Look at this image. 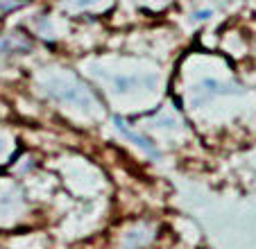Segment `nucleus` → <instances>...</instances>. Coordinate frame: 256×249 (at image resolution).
<instances>
[{
  "label": "nucleus",
  "instance_id": "nucleus-1",
  "mask_svg": "<svg viewBox=\"0 0 256 249\" xmlns=\"http://www.w3.org/2000/svg\"><path fill=\"white\" fill-rule=\"evenodd\" d=\"M93 75L100 77L104 82L112 96L118 98H127L132 93H138V91H154L159 86V72L154 70H143V72H136V70H93Z\"/></svg>",
  "mask_w": 256,
  "mask_h": 249
},
{
  "label": "nucleus",
  "instance_id": "nucleus-2",
  "mask_svg": "<svg viewBox=\"0 0 256 249\" xmlns=\"http://www.w3.org/2000/svg\"><path fill=\"white\" fill-rule=\"evenodd\" d=\"M44 91L46 96H50L54 102L64 106H78V109H88L93 106V96L88 93V88L84 84H80L78 80L72 77H50L48 82L44 84Z\"/></svg>",
  "mask_w": 256,
  "mask_h": 249
},
{
  "label": "nucleus",
  "instance_id": "nucleus-3",
  "mask_svg": "<svg viewBox=\"0 0 256 249\" xmlns=\"http://www.w3.org/2000/svg\"><path fill=\"white\" fill-rule=\"evenodd\" d=\"M112 122H114V130H116L125 140H130L132 145H136V148H138L140 152H145L150 158H159V156H161V152L156 150V145L152 143V140L148 138V136H143V134H138V132L132 130V127L127 124V120L122 118V116H114Z\"/></svg>",
  "mask_w": 256,
  "mask_h": 249
},
{
  "label": "nucleus",
  "instance_id": "nucleus-4",
  "mask_svg": "<svg viewBox=\"0 0 256 249\" xmlns=\"http://www.w3.org/2000/svg\"><path fill=\"white\" fill-rule=\"evenodd\" d=\"M32 50V44L23 36L16 34H5L0 36V54L2 57H12V54H28Z\"/></svg>",
  "mask_w": 256,
  "mask_h": 249
},
{
  "label": "nucleus",
  "instance_id": "nucleus-5",
  "mask_svg": "<svg viewBox=\"0 0 256 249\" xmlns=\"http://www.w3.org/2000/svg\"><path fill=\"white\" fill-rule=\"evenodd\" d=\"M109 5H112V0H64V10L75 12V14H80V12L98 14V12H104Z\"/></svg>",
  "mask_w": 256,
  "mask_h": 249
},
{
  "label": "nucleus",
  "instance_id": "nucleus-6",
  "mask_svg": "<svg viewBox=\"0 0 256 249\" xmlns=\"http://www.w3.org/2000/svg\"><path fill=\"white\" fill-rule=\"evenodd\" d=\"M136 7H140V10H164V7L170 5V0H132Z\"/></svg>",
  "mask_w": 256,
  "mask_h": 249
},
{
  "label": "nucleus",
  "instance_id": "nucleus-7",
  "mask_svg": "<svg viewBox=\"0 0 256 249\" xmlns=\"http://www.w3.org/2000/svg\"><path fill=\"white\" fill-rule=\"evenodd\" d=\"M213 14H216V10H213V7L195 10L193 14H190V20H193V23H206V20H211V18H213Z\"/></svg>",
  "mask_w": 256,
  "mask_h": 249
}]
</instances>
